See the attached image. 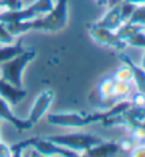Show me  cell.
<instances>
[{
  "instance_id": "6da1fadb",
  "label": "cell",
  "mask_w": 145,
  "mask_h": 157,
  "mask_svg": "<svg viewBox=\"0 0 145 157\" xmlns=\"http://www.w3.org/2000/svg\"><path fill=\"white\" fill-rule=\"evenodd\" d=\"M67 3L68 0H57V4L47 14L29 20V29L51 32V33L61 30L67 21Z\"/></svg>"
},
{
  "instance_id": "7a4b0ae2",
  "label": "cell",
  "mask_w": 145,
  "mask_h": 157,
  "mask_svg": "<svg viewBox=\"0 0 145 157\" xmlns=\"http://www.w3.org/2000/svg\"><path fill=\"white\" fill-rule=\"evenodd\" d=\"M36 57L34 50H24L16 57L10 59L7 62L2 63V78L6 82L12 83L13 86L21 87V73L24 67Z\"/></svg>"
},
{
  "instance_id": "3957f363",
  "label": "cell",
  "mask_w": 145,
  "mask_h": 157,
  "mask_svg": "<svg viewBox=\"0 0 145 157\" xmlns=\"http://www.w3.org/2000/svg\"><path fill=\"white\" fill-rule=\"evenodd\" d=\"M50 141H53L58 146L67 147L74 151H85L92 146L101 143V139L91 134H85V133H74V134H63V136H50L46 137Z\"/></svg>"
},
{
  "instance_id": "277c9868",
  "label": "cell",
  "mask_w": 145,
  "mask_h": 157,
  "mask_svg": "<svg viewBox=\"0 0 145 157\" xmlns=\"http://www.w3.org/2000/svg\"><path fill=\"white\" fill-rule=\"evenodd\" d=\"M50 124L60 127H84L87 124L103 121V113L98 114H78V113H57L47 117Z\"/></svg>"
},
{
  "instance_id": "5b68a950",
  "label": "cell",
  "mask_w": 145,
  "mask_h": 157,
  "mask_svg": "<svg viewBox=\"0 0 145 157\" xmlns=\"http://www.w3.org/2000/svg\"><path fill=\"white\" fill-rule=\"evenodd\" d=\"M30 147H34L40 154H44V156H64V157H77V151L74 150H70L67 147H63V146H58L53 141H50L49 139H38V137H34L31 139V143H30Z\"/></svg>"
},
{
  "instance_id": "8992f818",
  "label": "cell",
  "mask_w": 145,
  "mask_h": 157,
  "mask_svg": "<svg viewBox=\"0 0 145 157\" xmlns=\"http://www.w3.org/2000/svg\"><path fill=\"white\" fill-rule=\"evenodd\" d=\"M90 36H91L98 44L114 47V49L120 50V52L124 50L125 44H127L124 40H121V39L117 36L115 32L104 29V27H100V26H97V25L90 26Z\"/></svg>"
},
{
  "instance_id": "52a82bcc",
  "label": "cell",
  "mask_w": 145,
  "mask_h": 157,
  "mask_svg": "<svg viewBox=\"0 0 145 157\" xmlns=\"http://www.w3.org/2000/svg\"><path fill=\"white\" fill-rule=\"evenodd\" d=\"M53 96L54 94L51 90H44L38 94V97L36 99V101H34V104H33V107L30 110L29 119H27L33 126L37 123L38 120L42 119L43 114L47 112V109L50 107V104L53 101Z\"/></svg>"
},
{
  "instance_id": "ba28073f",
  "label": "cell",
  "mask_w": 145,
  "mask_h": 157,
  "mask_svg": "<svg viewBox=\"0 0 145 157\" xmlns=\"http://www.w3.org/2000/svg\"><path fill=\"white\" fill-rule=\"evenodd\" d=\"M27 96V91L23 90L21 87L13 86L12 83L6 82L0 77V97H3L7 103L17 104Z\"/></svg>"
},
{
  "instance_id": "9c48e42d",
  "label": "cell",
  "mask_w": 145,
  "mask_h": 157,
  "mask_svg": "<svg viewBox=\"0 0 145 157\" xmlns=\"http://www.w3.org/2000/svg\"><path fill=\"white\" fill-rule=\"evenodd\" d=\"M121 151L120 143L115 141H101L98 144L92 146L84 153L87 157H108V156H115Z\"/></svg>"
},
{
  "instance_id": "30bf717a",
  "label": "cell",
  "mask_w": 145,
  "mask_h": 157,
  "mask_svg": "<svg viewBox=\"0 0 145 157\" xmlns=\"http://www.w3.org/2000/svg\"><path fill=\"white\" fill-rule=\"evenodd\" d=\"M0 120H6V121H9V123L13 124L19 132L33 127V124L30 123L29 120H20L13 114L12 110H10V107H9V103L3 99V97H0Z\"/></svg>"
},
{
  "instance_id": "8fae6325",
  "label": "cell",
  "mask_w": 145,
  "mask_h": 157,
  "mask_svg": "<svg viewBox=\"0 0 145 157\" xmlns=\"http://www.w3.org/2000/svg\"><path fill=\"white\" fill-rule=\"evenodd\" d=\"M97 26L100 27H104V29H108V30H112L115 32L121 25H122V20H121V14H120V4H115L112 6L111 10L104 16L103 20H100L98 23H96Z\"/></svg>"
},
{
  "instance_id": "7c38bea8",
  "label": "cell",
  "mask_w": 145,
  "mask_h": 157,
  "mask_svg": "<svg viewBox=\"0 0 145 157\" xmlns=\"http://www.w3.org/2000/svg\"><path fill=\"white\" fill-rule=\"evenodd\" d=\"M120 59L129 67V69H131L132 78L135 80V83H137L138 90L145 94V70H144V69H140L138 66H135V64H134V62L128 57V56H127V54L120 53Z\"/></svg>"
},
{
  "instance_id": "4fadbf2b",
  "label": "cell",
  "mask_w": 145,
  "mask_h": 157,
  "mask_svg": "<svg viewBox=\"0 0 145 157\" xmlns=\"http://www.w3.org/2000/svg\"><path fill=\"white\" fill-rule=\"evenodd\" d=\"M23 52H24V47L21 46L20 41L16 43V44H4V47L0 49V64L13 57H16V56H19Z\"/></svg>"
},
{
  "instance_id": "5bb4252c",
  "label": "cell",
  "mask_w": 145,
  "mask_h": 157,
  "mask_svg": "<svg viewBox=\"0 0 145 157\" xmlns=\"http://www.w3.org/2000/svg\"><path fill=\"white\" fill-rule=\"evenodd\" d=\"M142 30V26L141 25H135V23H131V21H127L124 25H121L118 29L115 30V34L121 40H127L128 37H131L132 34L138 33Z\"/></svg>"
},
{
  "instance_id": "9a60e30c",
  "label": "cell",
  "mask_w": 145,
  "mask_h": 157,
  "mask_svg": "<svg viewBox=\"0 0 145 157\" xmlns=\"http://www.w3.org/2000/svg\"><path fill=\"white\" fill-rule=\"evenodd\" d=\"M137 9V4L134 3H128V2H124L120 3V14H121V20L122 21H128L129 17L132 16L134 10Z\"/></svg>"
},
{
  "instance_id": "2e32d148",
  "label": "cell",
  "mask_w": 145,
  "mask_h": 157,
  "mask_svg": "<svg viewBox=\"0 0 145 157\" xmlns=\"http://www.w3.org/2000/svg\"><path fill=\"white\" fill-rule=\"evenodd\" d=\"M131 23H135V25H141V26H145V4L144 6H140L134 10L132 16L129 17Z\"/></svg>"
},
{
  "instance_id": "e0dca14e",
  "label": "cell",
  "mask_w": 145,
  "mask_h": 157,
  "mask_svg": "<svg viewBox=\"0 0 145 157\" xmlns=\"http://www.w3.org/2000/svg\"><path fill=\"white\" fill-rule=\"evenodd\" d=\"M125 43H128L131 46H135V47H144L145 49V34L142 32H138V33L132 34L131 37L127 39Z\"/></svg>"
},
{
  "instance_id": "ac0fdd59",
  "label": "cell",
  "mask_w": 145,
  "mask_h": 157,
  "mask_svg": "<svg viewBox=\"0 0 145 157\" xmlns=\"http://www.w3.org/2000/svg\"><path fill=\"white\" fill-rule=\"evenodd\" d=\"M13 40H14V36L9 33L3 23H0V43L2 44H12Z\"/></svg>"
},
{
  "instance_id": "d6986e66",
  "label": "cell",
  "mask_w": 145,
  "mask_h": 157,
  "mask_svg": "<svg viewBox=\"0 0 145 157\" xmlns=\"http://www.w3.org/2000/svg\"><path fill=\"white\" fill-rule=\"evenodd\" d=\"M117 80H122V82H129L132 78V73H131V69L128 66L127 67H122L121 70H118L117 73Z\"/></svg>"
},
{
  "instance_id": "ffe728a7",
  "label": "cell",
  "mask_w": 145,
  "mask_h": 157,
  "mask_svg": "<svg viewBox=\"0 0 145 157\" xmlns=\"http://www.w3.org/2000/svg\"><path fill=\"white\" fill-rule=\"evenodd\" d=\"M4 7L9 10H20L21 9V0H3Z\"/></svg>"
},
{
  "instance_id": "44dd1931",
  "label": "cell",
  "mask_w": 145,
  "mask_h": 157,
  "mask_svg": "<svg viewBox=\"0 0 145 157\" xmlns=\"http://www.w3.org/2000/svg\"><path fill=\"white\" fill-rule=\"evenodd\" d=\"M131 103H132L134 106H138V107H145V94L140 91L138 94H135L132 97Z\"/></svg>"
},
{
  "instance_id": "7402d4cb",
  "label": "cell",
  "mask_w": 145,
  "mask_h": 157,
  "mask_svg": "<svg viewBox=\"0 0 145 157\" xmlns=\"http://www.w3.org/2000/svg\"><path fill=\"white\" fill-rule=\"evenodd\" d=\"M12 151H10V147L4 144L3 141L0 140V157H4V156H10Z\"/></svg>"
},
{
  "instance_id": "603a6c76",
  "label": "cell",
  "mask_w": 145,
  "mask_h": 157,
  "mask_svg": "<svg viewBox=\"0 0 145 157\" xmlns=\"http://www.w3.org/2000/svg\"><path fill=\"white\" fill-rule=\"evenodd\" d=\"M134 156H145V149H138L134 151Z\"/></svg>"
},
{
  "instance_id": "cb8c5ba5",
  "label": "cell",
  "mask_w": 145,
  "mask_h": 157,
  "mask_svg": "<svg viewBox=\"0 0 145 157\" xmlns=\"http://www.w3.org/2000/svg\"><path fill=\"white\" fill-rule=\"evenodd\" d=\"M128 3H134V4H145V0H124Z\"/></svg>"
},
{
  "instance_id": "d4e9b609",
  "label": "cell",
  "mask_w": 145,
  "mask_h": 157,
  "mask_svg": "<svg viewBox=\"0 0 145 157\" xmlns=\"http://www.w3.org/2000/svg\"><path fill=\"white\" fill-rule=\"evenodd\" d=\"M97 3H98L100 6H105V4H107V0H97Z\"/></svg>"
},
{
  "instance_id": "484cf974",
  "label": "cell",
  "mask_w": 145,
  "mask_h": 157,
  "mask_svg": "<svg viewBox=\"0 0 145 157\" xmlns=\"http://www.w3.org/2000/svg\"><path fill=\"white\" fill-rule=\"evenodd\" d=\"M4 7V3H3V0H0V9Z\"/></svg>"
},
{
  "instance_id": "4316f807",
  "label": "cell",
  "mask_w": 145,
  "mask_h": 157,
  "mask_svg": "<svg viewBox=\"0 0 145 157\" xmlns=\"http://www.w3.org/2000/svg\"><path fill=\"white\" fill-rule=\"evenodd\" d=\"M142 66H144V70H145V54H144V60H142Z\"/></svg>"
}]
</instances>
